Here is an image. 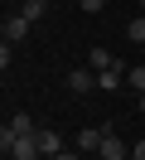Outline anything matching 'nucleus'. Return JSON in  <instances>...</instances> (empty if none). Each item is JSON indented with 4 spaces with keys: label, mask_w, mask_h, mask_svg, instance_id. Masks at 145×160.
<instances>
[{
    "label": "nucleus",
    "mask_w": 145,
    "mask_h": 160,
    "mask_svg": "<svg viewBox=\"0 0 145 160\" xmlns=\"http://www.w3.org/2000/svg\"><path fill=\"white\" fill-rule=\"evenodd\" d=\"M97 160H131V146H126L121 136H111V131H106L102 146H97Z\"/></svg>",
    "instance_id": "1"
},
{
    "label": "nucleus",
    "mask_w": 145,
    "mask_h": 160,
    "mask_svg": "<svg viewBox=\"0 0 145 160\" xmlns=\"http://www.w3.org/2000/svg\"><path fill=\"white\" fill-rule=\"evenodd\" d=\"M34 141H39V155H44V160L63 155V141H58V131H34Z\"/></svg>",
    "instance_id": "2"
},
{
    "label": "nucleus",
    "mask_w": 145,
    "mask_h": 160,
    "mask_svg": "<svg viewBox=\"0 0 145 160\" xmlns=\"http://www.w3.org/2000/svg\"><path fill=\"white\" fill-rule=\"evenodd\" d=\"M68 88H73V92H92L97 88V73L92 68H73V73H68Z\"/></svg>",
    "instance_id": "3"
},
{
    "label": "nucleus",
    "mask_w": 145,
    "mask_h": 160,
    "mask_svg": "<svg viewBox=\"0 0 145 160\" xmlns=\"http://www.w3.org/2000/svg\"><path fill=\"white\" fill-rule=\"evenodd\" d=\"M121 82H126V68H121V63H116V68H102V73H97V88H102V92L121 88Z\"/></svg>",
    "instance_id": "4"
},
{
    "label": "nucleus",
    "mask_w": 145,
    "mask_h": 160,
    "mask_svg": "<svg viewBox=\"0 0 145 160\" xmlns=\"http://www.w3.org/2000/svg\"><path fill=\"white\" fill-rule=\"evenodd\" d=\"M29 29H34V24H29L24 15H15V20H5V39H10V44H19V39H29Z\"/></svg>",
    "instance_id": "5"
},
{
    "label": "nucleus",
    "mask_w": 145,
    "mask_h": 160,
    "mask_svg": "<svg viewBox=\"0 0 145 160\" xmlns=\"http://www.w3.org/2000/svg\"><path fill=\"white\" fill-rule=\"evenodd\" d=\"M102 136H106V126H82V131H77V150H97Z\"/></svg>",
    "instance_id": "6"
},
{
    "label": "nucleus",
    "mask_w": 145,
    "mask_h": 160,
    "mask_svg": "<svg viewBox=\"0 0 145 160\" xmlns=\"http://www.w3.org/2000/svg\"><path fill=\"white\" fill-rule=\"evenodd\" d=\"M19 15H24L29 24H39V20L48 15V0H24V5H19Z\"/></svg>",
    "instance_id": "7"
},
{
    "label": "nucleus",
    "mask_w": 145,
    "mask_h": 160,
    "mask_svg": "<svg viewBox=\"0 0 145 160\" xmlns=\"http://www.w3.org/2000/svg\"><path fill=\"white\" fill-rule=\"evenodd\" d=\"M15 160H39V141L34 136H19L15 141Z\"/></svg>",
    "instance_id": "8"
},
{
    "label": "nucleus",
    "mask_w": 145,
    "mask_h": 160,
    "mask_svg": "<svg viewBox=\"0 0 145 160\" xmlns=\"http://www.w3.org/2000/svg\"><path fill=\"white\" fill-rule=\"evenodd\" d=\"M10 126H15V136H34V131H39V126H34V121H29V117H24V112H19V117H10Z\"/></svg>",
    "instance_id": "9"
},
{
    "label": "nucleus",
    "mask_w": 145,
    "mask_h": 160,
    "mask_svg": "<svg viewBox=\"0 0 145 160\" xmlns=\"http://www.w3.org/2000/svg\"><path fill=\"white\" fill-rule=\"evenodd\" d=\"M102 68H116V58L106 49H92V73H102Z\"/></svg>",
    "instance_id": "10"
},
{
    "label": "nucleus",
    "mask_w": 145,
    "mask_h": 160,
    "mask_svg": "<svg viewBox=\"0 0 145 160\" xmlns=\"http://www.w3.org/2000/svg\"><path fill=\"white\" fill-rule=\"evenodd\" d=\"M126 82H131V88H135V92H145V68H140V63H135V68H131V73H126Z\"/></svg>",
    "instance_id": "11"
},
{
    "label": "nucleus",
    "mask_w": 145,
    "mask_h": 160,
    "mask_svg": "<svg viewBox=\"0 0 145 160\" xmlns=\"http://www.w3.org/2000/svg\"><path fill=\"white\" fill-rule=\"evenodd\" d=\"M131 39L145 44V15H135V20H131Z\"/></svg>",
    "instance_id": "12"
},
{
    "label": "nucleus",
    "mask_w": 145,
    "mask_h": 160,
    "mask_svg": "<svg viewBox=\"0 0 145 160\" xmlns=\"http://www.w3.org/2000/svg\"><path fill=\"white\" fill-rule=\"evenodd\" d=\"M10 68V39H0V73Z\"/></svg>",
    "instance_id": "13"
},
{
    "label": "nucleus",
    "mask_w": 145,
    "mask_h": 160,
    "mask_svg": "<svg viewBox=\"0 0 145 160\" xmlns=\"http://www.w3.org/2000/svg\"><path fill=\"white\" fill-rule=\"evenodd\" d=\"M77 5H82L87 15H97V10H102V5H106V0H77Z\"/></svg>",
    "instance_id": "14"
},
{
    "label": "nucleus",
    "mask_w": 145,
    "mask_h": 160,
    "mask_svg": "<svg viewBox=\"0 0 145 160\" xmlns=\"http://www.w3.org/2000/svg\"><path fill=\"white\" fill-rule=\"evenodd\" d=\"M131 160H145V141H135V150H131Z\"/></svg>",
    "instance_id": "15"
},
{
    "label": "nucleus",
    "mask_w": 145,
    "mask_h": 160,
    "mask_svg": "<svg viewBox=\"0 0 145 160\" xmlns=\"http://www.w3.org/2000/svg\"><path fill=\"white\" fill-rule=\"evenodd\" d=\"M140 117H145V92H140Z\"/></svg>",
    "instance_id": "16"
},
{
    "label": "nucleus",
    "mask_w": 145,
    "mask_h": 160,
    "mask_svg": "<svg viewBox=\"0 0 145 160\" xmlns=\"http://www.w3.org/2000/svg\"><path fill=\"white\" fill-rule=\"evenodd\" d=\"M53 160H77V155H53Z\"/></svg>",
    "instance_id": "17"
},
{
    "label": "nucleus",
    "mask_w": 145,
    "mask_h": 160,
    "mask_svg": "<svg viewBox=\"0 0 145 160\" xmlns=\"http://www.w3.org/2000/svg\"><path fill=\"white\" fill-rule=\"evenodd\" d=\"M0 88H5V73H0Z\"/></svg>",
    "instance_id": "18"
},
{
    "label": "nucleus",
    "mask_w": 145,
    "mask_h": 160,
    "mask_svg": "<svg viewBox=\"0 0 145 160\" xmlns=\"http://www.w3.org/2000/svg\"><path fill=\"white\" fill-rule=\"evenodd\" d=\"M140 15H145V0H140Z\"/></svg>",
    "instance_id": "19"
},
{
    "label": "nucleus",
    "mask_w": 145,
    "mask_h": 160,
    "mask_svg": "<svg viewBox=\"0 0 145 160\" xmlns=\"http://www.w3.org/2000/svg\"><path fill=\"white\" fill-rule=\"evenodd\" d=\"M0 39H5V29H0Z\"/></svg>",
    "instance_id": "20"
},
{
    "label": "nucleus",
    "mask_w": 145,
    "mask_h": 160,
    "mask_svg": "<svg viewBox=\"0 0 145 160\" xmlns=\"http://www.w3.org/2000/svg\"><path fill=\"white\" fill-rule=\"evenodd\" d=\"M0 29H5V24H0Z\"/></svg>",
    "instance_id": "21"
}]
</instances>
